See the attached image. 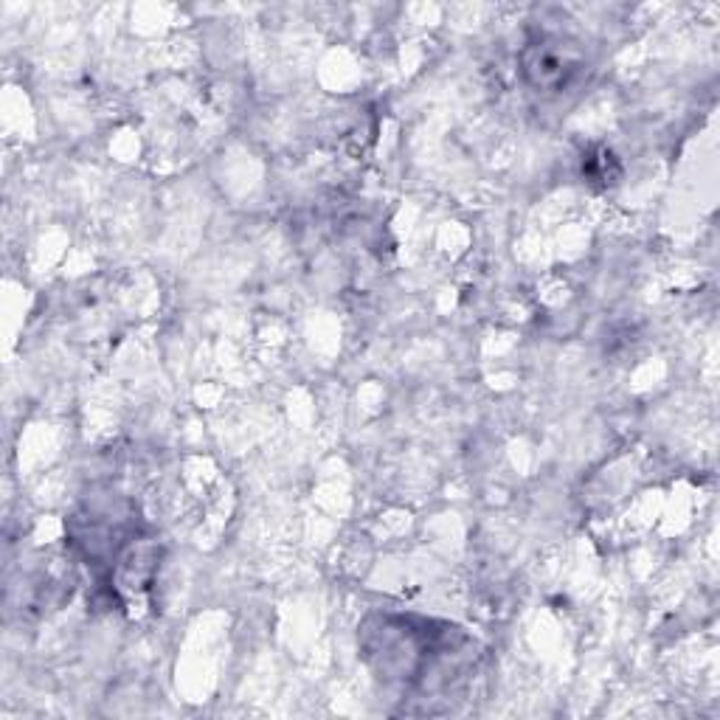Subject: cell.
<instances>
[{
	"instance_id": "1",
	"label": "cell",
	"mask_w": 720,
	"mask_h": 720,
	"mask_svg": "<svg viewBox=\"0 0 720 720\" xmlns=\"http://www.w3.org/2000/svg\"><path fill=\"white\" fill-rule=\"evenodd\" d=\"M540 65H563V68H566V62H560V59H555V57H548V54H540L535 62L526 65V71H535V68H540ZM552 73H555V79L563 76L557 68H543V71H537V82H540V84H548V82H552Z\"/></svg>"
}]
</instances>
